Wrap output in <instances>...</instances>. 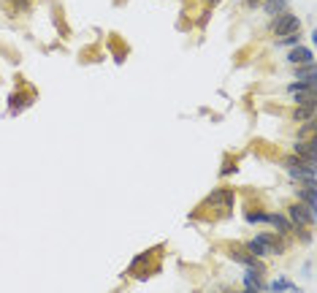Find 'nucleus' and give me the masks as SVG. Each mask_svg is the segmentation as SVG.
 <instances>
[{
	"label": "nucleus",
	"instance_id": "f257e3e1",
	"mask_svg": "<svg viewBox=\"0 0 317 293\" xmlns=\"http://www.w3.org/2000/svg\"><path fill=\"white\" fill-rule=\"evenodd\" d=\"M244 247L255 255L257 261L261 258H274V255H282L285 252V242L274 233H255V239H249Z\"/></svg>",
	"mask_w": 317,
	"mask_h": 293
},
{
	"label": "nucleus",
	"instance_id": "f03ea898",
	"mask_svg": "<svg viewBox=\"0 0 317 293\" xmlns=\"http://www.w3.org/2000/svg\"><path fill=\"white\" fill-rule=\"evenodd\" d=\"M290 33H301V19L290 11H282L276 14L271 19V35H276V38H285V35Z\"/></svg>",
	"mask_w": 317,
	"mask_h": 293
},
{
	"label": "nucleus",
	"instance_id": "7ed1b4c3",
	"mask_svg": "<svg viewBox=\"0 0 317 293\" xmlns=\"http://www.w3.org/2000/svg\"><path fill=\"white\" fill-rule=\"evenodd\" d=\"M285 214H287V220H290L293 225H299V228H312L314 225V209H309L306 204H301V201H293V204H287V209H285Z\"/></svg>",
	"mask_w": 317,
	"mask_h": 293
},
{
	"label": "nucleus",
	"instance_id": "20e7f679",
	"mask_svg": "<svg viewBox=\"0 0 317 293\" xmlns=\"http://www.w3.org/2000/svg\"><path fill=\"white\" fill-rule=\"evenodd\" d=\"M233 198H236V193H233V187H217L214 193H211L204 204H209V206H214V209H230L233 206Z\"/></svg>",
	"mask_w": 317,
	"mask_h": 293
},
{
	"label": "nucleus",
	"instance_id": "39448f33",
	"mask_svg": "<svg viewBox=\"0 0 317 293\" xmlns=\"http://www.w3.org/2000/svg\"><path fill=\"white\" fill-rule=\"evenodd\" d=\"M293 152H295V158H301V160H306V163H312V166H314V155H317V139H309V141H295Z\"/></svg>",
	"mask_w": 317,
	"mask_h": 293
},
{
	"label": "nucleus",
	"instance_id": "423d86ee",
	"mask_svg": "<svg viewBox=\"0 0 317 293\" xmlns=\"http://www.w3.org/2000/svg\"><path fill=\"white\" fill-rule=\"evenodd\" d=\"M228 258L236 261V263H242V266H249V263L257 261L255 255L244 247V244H230V247H228Z\"/></svg>",
	"mask_w": 317,
	"mask_h": 293
},
{
	"label": "nucleus",
	"instance_id": "0eeeda50",
	"mask_svg": "<svg viewBox=\"0 0 317 293\" xmlns=\"http://www.w3.org/2000/svg\"><path fill=\"white\" fill-rule=\"evenodd\" d=\"M268 223L276 225L280 236H290V233H293V223L287 220V214H285V212H268Z\"/></svg>",
	"mask_w": 317,
	"mask_h": 293
},
{
	"label": "nucleus",
	"instance_id": "6e6552de",
	"mask_svg": "<svg viewBox=\"0 0 317 293\" xmlns=\"http://www.w3.org/2000/svg\"><path fill=\"white\" fill-rule=\"evenodd\" d=\"M287 60H290L293 65H312L314 54H312V49H306V46H295V49L287 54Z\"/></svg>",
	"mask_w": 317,
	"mask_h": 293
},
{
	"label": "nucleus",
	"instance_id": "1a4fd4ad",
	"mask_svg": "<svg viewBox=\"0 0 317 293\" xmlns=\"http://www.w3.org/2000/svg\"><path fill=\"white\" fill-rule=\"evenodd\" d=\"M314 109H317V103H306V106H295L290 117H293L295 122H306V120H314Z\"/></svg>",
	"mask_w": 317,
	"mask_h": 293
},
{
	"label": "nucleus",
	"instance_id": "9d476101",
	"mask_svg": "<svg viewBox=\"0 0 317 293\" xmlns=\"http://www.w3.org/2000/svg\"><path fill=\"white\" fill-rule=\"evenodd\" d=\"M287 3H290V0H263V11L268 16H276V14L287 11Z\"/></svg>",
	"mask_w": 317,
	"mask_h": 293
},
{
	"label": "nucleus",
	"instance_id": "9b49d317",
	"mask_svg": "<svg viewBox=\"0 0 317 293\" xmlns=\"http://www.w3.org/2000/svg\"><path fill=\"white\" fill-rule=\"evenodd\" d=\"M306 103H317L314 87H306V90H301V92H295V106H306Z\"/></svg>",
	"mask_w": 317,
	"mask_h": 293
},
{
	"label": "nucleus",
	"instance_id": "f8f14e48",
	"mask_svg": "<svg viewBox=\"0 0 317 293\" xmlns=\"http://www.w3.org/2000/svg\"><path fill=\"white\" fill-rule=\"evenodd\" d=\"M301 130H299V141H309V139H314V133H317V122L314 120H306V122H301Z\"/></svg>",
	"mask_w": 317,
	"mask_h": 293
},
{
	"label": "nucleus",
	"instance_id": "ddd939ff",
	"mask_svg": "<svg viewBox=\"0 0 317 293\" xmlns=\"http://www.w3.org/2000/svg\"><path fill=\"white\" fill-rule=\"evenodd\" d=\"M299 198L309 206V209H314V185H304L299 187Z\"/></svg>",
	"mask_w": 317,
	"mask_h": 293
},
{
	"label": "nucleus",
	"instance_id": "4468645a",
	"mask_svg": "<svg viewBox=\"0 0 317 293\" xmlns=\"http://www.w3.org/2000/svg\"><path fill=\"white\" fill-rule=\"evenodd\" d=\"M244 217L249 223H268V212H247Z\"/></svg>",
	"mask_w": 317,
	"mask_h": 293
},
{
	"label": "nucleus",
	"instance_id": "2eb2a0df",
	"mask_svg": "<svg viewBox=\"0 0 317 293\" xmlns=\"http://www.w3.org/2000/svg\"><path fill=\"white\" fill-rule=\"evenodd\" d=\"M299 41H301V33H290L285 38H280V44H299Z\"/></svg>",
	"mask_w": 317,
	"mask_h": 293
},
{
	"label": "nucleus",
	"instance_id": "dca6fc26",
	"mask_svg": "<svg viewBox=\"0 0 317 293\" xmlns=\"http://www.w3.org/2000/svg\"><path fill=\"white\" fill-rule=\"evenodd\" d=\"M287 288H290V282H285V280H280V282H274V285H271L274 293H282V290H287Z\"/></svg>",
	"mask_w": 317,
	"mask_h": 293
},
{
	"label": "nucleus",
	"instance_id": "f3484780",
	"mask_svg": "<svg viewBox=\"0 0 317 293\" xmlns=\"http://www.w3.org/2000/svg\"><path fill=\"white\" fill-rule=\"evenodd\" d=\"M230 171H236V160L230 163V158H228V160H225V166H223V177H228Z\"/></svg>",
	"mask_w": 317,
	"mask_h": 293
},
{
	"label": "nucleus",
	"instance_id": "a211bd4d",
	"mask_svg": "<svg viewBox=\"0 0 317 293\" xmlns=\"http://www.w3.org/2000/svg\"><path fill=\"white\" fill-rule=\"evenodd\" d=\"M247 8H255V6H263V0H244Z\"/></svg>",
	"mask_w": 317,
	"mask_h": 293
},
{
	"label": "nucleus",
	"instance_id": "6ab92c4d",
	"mask_svg": "<svg viewBox=\"0 0 317 293\" xmlns=\"http://www.w3.org/2000/svg\"><path fill=\"white\" fill-rule=\"evenodd\" d=\"M220 3V0H206V6H217Z\"/></svg>",
	"mask_w": 317,
	"mask_h": 293
},
{
	"label": "nucleus",
	"instance_id": "aec40b11",
	"mask_svg": "<svg viewBox=\"0 0 317 293\" xmlns=\"http://www.w3.org/2000/svg\"><path fill=\"white\" fill-rule=\"evenodd\" d=\"M230 293H242V290H230Z\"/></svg>",
	"mask_w": 317,
	"mask_h": 293
},
{
	"label": "nucleus",
	"instance_id": "412c9836",
	"mask_svg": "<svg viewBox=\"0 0 317 293\" xmlns=\"http://www.w3.org/2000/svg\"><path fill=\"white\" fill-rule=\"evenodd\" d=\"M290 293H301V290H290Z\"/></svg>",
	"mask_w": 317,
	"mask_h": 293
}]
</instances>
